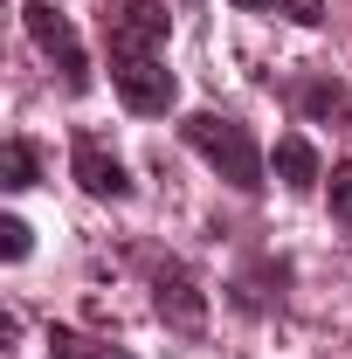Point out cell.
I'll return each instance as SVG.
<instances>
[{
    "label": "cell",
    "mask_w": 352,
    "mask_h": 359,
    "mask_svg": "<svg viewBox=\"0 0 352 359\" xmlns=\"http://www.w3.org/2000/svg\"><path fill=\"white\" fill-rule=\"evenodd\" d=\"M276 180L290 187V194H304V187H318V152H311V138H276Z\"/></svg>",
    "instance_id": "ba28073f"
},
{
    "label": "cell",
    "mask_w": 352,
    "mask_h": 359,
    "mask_svg": "<svg viewBox=\"0 0 352 359\" xmlns=\"http://www.w3.org/2000/svg\"><path fill=\"white\" fill-rule=\"evenodd\" d=\"M69 173H76V187L97 194V201H132V173H125V159H118L104 138H90V132L69 145Z\"/></svg>",
    "instance_id": "8992f818"
},
{
    "label": "cell",
    "mask_w": 352,
    "mask_h": 359,
    "mask_svg": "<svg viewBox=\"0 0 352 359\" xmlns=\"http://www.w3.org/2000/svg\"><path fill=\"white\" fill-rule=\"evenodd\" d=\"M235 7H249V14H290V21H325V0H235Z\"/></svg>",
    "instance_id": "8fae6325"
},
{
    "label": "cell",
    "mask_w": 352,
    "mask_h": 359,
    "mask_svg": "<svg viewBox=\"0 0 352 359\" xmlns=\"http://www.w3.org/2000/svg\"><path fill=\"white\" fill-rule=\"evenodd\" d=\"M0 187H7V194H28V187H35V145H28V138H7V152H0Z\"/></svg>",
    "instance_id": "30bf717a"
},
{
    "label": "cell",
    "mask_w": 352,
    "mask_h": 359,
    "mask_svg": "<svg viewBox=\"0 0 352 359\" xmlns=\"http://www.w3.org/2000/svg\"><path fill=\"white\" fill-rule=\"evenodd\" d=\"M152 311L166 318L173 332H201V325H208V297H201V283H194L187 263H159L152 269Z\"/></svg>",
    "instance_id": "5b68a950"
},
{
    "label": "cell",
    "mask_w": 352,
    "mask_h": 359,
    "mask_svg": "<svg viewBox=\"0 0 352 359\" xmlns=\"http://www.w3.org/2000/svg\"><path fill=\"white\" fill-rule=\"evenodd\" d=\"M48 359H132V353H118V346H104V339H83V332L55 325V332H48Z\"/></svg>",
    "instance_id": "9c48e42d"
},
{
    "label": "cell",
    "mask_w": 352,
    "mask_h": 359,
    "mask_svg": "<svg viewBox=\"0 0 352 359\" xmlns=\"http://www.w3.org/2000/svg\"><path fill=\"white\" fill-rule=\"evenodd\" d=\"M97 28H104L111 62H145V55L166 48L173 14H166L159 0H104V7H97Z\"/></svg>",
    "instance_id": "7a4b0ae2"
},
{
    "label": "cell",
    "mask_w": 352,
    "mask_h": 359,
    "mask_svg": "<svg viewBox=\"0 0 352 359\" xmlns=\"http://www.w3.org/2000/svg\"><path fill=\"white\" fill-rule=\"evenodd\" d=\"M332 222L352 235V166H332Z\"/></svg>",
    "instance_id": "7c38bea8"
},
{
    "label": "cell",
    "mask_w": 352,
    "mask_h": 359,
    "mask_svg": "<svg viewBox=\"0 0 352 359\" xmlns=\"http://www.w3.org/2000/svg\"><path fill=\"white\" fill-rule=\"evenodd\" d=\"M297 111L304 118H339V132L352 138V90L346 83H325V76L318 83H297Z\"/></svg>",
    "instance_id": "52a82bcc"
},
{
    "label": "cell",
    "mask_w": 352,
    "mask_h": 359,
    "mask_svg": "<svg viewBox=\"0 0 352 359\" xmlns=\"http://www.w3.org/2000/svg\"><path fill=\"white\" fill-rule=\"evenodd\" d=\"M180 138H187L235 194H263V152H256L249 125H235V118H221V111H187V118H180Z\"/></svg>",
    "instance_id": "6da1fadb"
},
{
    "label": "cell",
    "mask_w": 352,
    "mask_h": 359,
    "mask_svg": "<svg viewBox=\"0 0 352 359\" xmlns=\"http://www.w3.org/2000/svg\"><path fill=\"white\" fill-rule=\"evenodd\" d=\"M21 21H28L35 48L62 69V90H69V97H83V90H90V55H83V42H76V28H69L48 0H28V7H21Z\"/></svg>",
    "instance_id": "3957f363"
},
{
    "label": "cell",
    "mask_w": 352,
    "mask_h": 359,
    "mask_svg": "<svg viewBox=\"0 0 352 359\" xmlns=\"http://www.w3.org/2000/svg\"><path fill=\"white\" fill-rule=\"evenodd\" d=\"M0 256H7V263H21V256H28V222H14V215L0 222Z\"/></svg>",
    "instance_id": "4fadbf2b"
},
{
    "label": "cell",
    "mask_w": 352,
    "mask_h": 359,
    "mask_svg": "<svg viewBox=\"0 0 352 359\" xmlns=\"http://www.w3.org/2000/svg\"><path fill=\"white\" fill-rule=\"evenodd\" d=\"M111 83L125 97V111H138V118H166L180 104V76L159 69V55H145V62H111Z\"/></svg>",
    "instance_id": "277c9868"
}]
</instances>
